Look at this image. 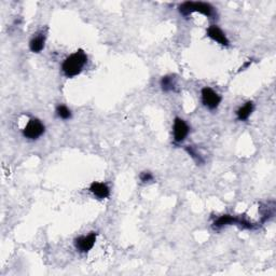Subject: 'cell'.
I'll use <instances>...</instances> for the list:
<instances>
[{"label":"cell","mask_w":276,"mask_h":276,"mask_svg":"<svg viewBox=\"0 0 276 276\" xmlns=\"http://www.w3.org/2000/svg\"><path fill=\"white\" fill-rule=\"evenodd\" d=\"M88 63V56L83 50H78L64 59L62 72L66 78H74L82 73Z\"/></svg>","instance_id":"6da1fadb"},{"label":"cell","mask_w":276,"mask_h":276,"mask_svg":"<svg viewBox=\"0 0 276 276\" xmlns=\"http://www.w3.org/2000/svg\"><path fill=\"white\" fill-rule=\"evenodd\" d=\"M179 12L183 14L184 17H189L190 14L193 12H199L203 16L215 18L217 17V12L215 11V8L212 4L206 3V2H201V1H187L184 2L183 4L179 6Z\"/></svg>","instance_id":"7a4b0ae2"},{"label":"cell","mask_w":276,"mask_h":276,"mask_svg":"<svg viewBox=\"0 0 276 276\" xmlns=\"http://www.w3.org/2000/svg\"><path fill=\"white\" fill-rule=\"evenodd\" d=\"M230 224H237L243 229H254L253 223H250L248 220H246L243 217H235V216H231V215L220 216L219 218L215 220L213 227L215 229H220Z\"/></svg>","instance_id":"3957f363"},{"label":"cell","mask_w":276,"mask_h":276,"mask_svg":"<svg viewBox=\"0 0 276 276\" xmlns=\"http://www.w3.org/2000/svg\"><path fill=\"white\" fill-rule=\"evenodd\" d=\"M44 130H46L44 124L40 121L39 119L32 118L27 122L26 127L24 128L23 135L28 139L35 140V139H38L40 136H42Z\"/></svg>","instance_id":"277c9868"},{"label":"cell","mask_w":276,"mask_h":276,"mask_svg":"<svg viewBox=\"0 0 276 276\" xmlns=\"http://www.w3.org/2000/svg\"><path fill=\"white\" fill-rule=\"evenodd\" d=\"M201 97H202V103L204 106L209 110L217 109L222 100L221 96H220L217 92L207 87L202 89V91H201Z\"/></svg>","instance_id":"5b68a950"},{"label":"cell","mask_w":276,"mask_h":276,"mask_svg":"<svg viewBox=\"0 0 276 276\" xmlns=\"http://www.w3.org/2000/svg\"><path fill=\"white\" fill-rule=\"evenodd\" d=\"M190 132V128L187 122L183 120L182 118H175L174 120V127H173V133H174V142L176 144H182L187 138Z\"/></svg>","instance_id":"8992f818"},{"label":"cell","mask_w":276,"mask_h":276,"mask_svg":"<svg viewBox=\"0 0 276 276\" xmlns=\"http://www.w3.org/2000/svg\"><path fill=\"white\" fill-rule=\"evenodd\" d=\"M96 239L97 233L91 232L88 235H83V237L74 239V246H76L77 250H79L80 253H89L96 243Z\"/></svg>","instance_id":"52a82bcc"},{"label":"cell","mask_w":276,"mask_h":276,"mask_svg":"<svg viewBox=\"0 0 276 276\" xmlns=\"http://www.w3.org/2000/svg\"><path fill=\"white\" fill-rule=\"evenodd\" d=\"M207 36L214 40V41L218 42L219 44H221L223 47H229L230 46V41L228 37L225 36V34L220 29L217 25H210V26L207 28Z\"/></svg>","instance_id":"ba28073f"},{"label":"cell","mask_w":276,"mask_h":276,"mask_svg":"<svg viewBox=\"0 0 276 276\" xmlns=\"http://www.w3.org/2000/svg\"><path fill=\"white\" fill-rule=\"evenodd\" d=\"M90 191H91L95 197L99 200H104L109 198L110 195V189L106 184L94 182L90 185Z\"/></svg>","instance_id":"9c48e42d"},{"label":"cell","mask_w":276,"mask_h":276,"mask_svg":"<svg viewBox=\"0 0 276 276\" xmlns=\"http://www.w3.org/2000/svg\"><path fill=\"white\" fill-rule=\"evenodd\" d=\"M44 43H46V35L43 33L38 34L29 42V49L34 53H40L44 49Z\"/></svg>","instance_id":"30bf717a"},{"label":"cell","mask_w":276,"mask_h":276,"mask_svg":"<svg viewBox=\"0 0 276 276\" xmlns=\"http://www.w3.org/2000/svg\"><path fill=\"white\" fill-rule=\"evenodd\" d=\"M254 108L255 107L253 102H247L244 106L240 107L237 111V117L239 121H245V120H247L250 115H252Z\"/></svg>","instance_id":"8fae6325"},{"label":"cell","mask_w":276,"mask_h":276,"mask_svg":"<svg viewBox=\"0 0 276 276\" xmlns=\"http://www.w3.org/2000/svg\"><path fill=\"white\" fill-rule=\"evenodd\" d=\"M176 77L170 74L161 79V88L163 92H173L176 90Z\"/></svg>","instance_id":"7c38bea8"},{"label":"cell","mask_w":276,"mask_h":276,"mask_svg":"<svg viewBox=\"0 0 276 276\" xmlns=\"http://www.w3.org/2000/svg\"><path fill=\"white\" fill-rule=\"evenodd\" d=\"M56 114L63 120H68L72 118V111L65 105H58L56 107Z\"/></svg>","instance_id":"4fadbf2b"},{"label":"cell","mask_w":276,"mask_h":276,"mask_svg":"<svg viewBox=\"0 0 276 276\" xmlns=\"http://www.w3.org/2000/svg\"><path fill=\"white\" fill-rule=\"evenodd\" d=\"M185 151H187L190 155H191L192 159L194 160L195 162H197L198 164H202L204 163V160L202 158V155H201L198 151H197V149H195L194 147H185Z\"/></svg>","instance_id":"5bb4252c"},{"label":"cell","mask_w":276,"mask_h":276,"mask_svg":"<svg viewBox=\"0 0 276 276\" xmlns=\"http://www.w3.org/2000/svg\"><path fill=\"white\" fill-rule=\"evenodd\" d=\"M140 180H142L143 183L152 182V180H153V175L150 172H144V173L140 174Z\"/></svg>","instance_id":"9a60e30c"}]
</instances>
